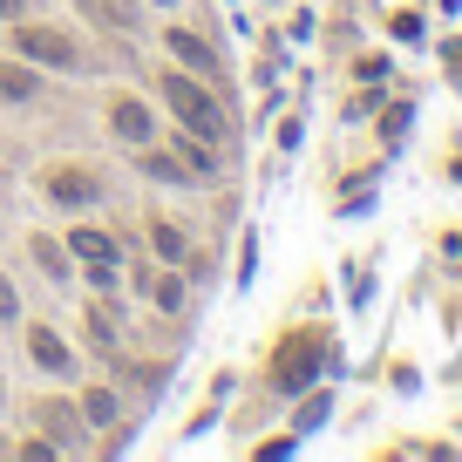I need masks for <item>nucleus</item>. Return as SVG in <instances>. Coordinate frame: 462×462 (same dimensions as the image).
<instances>
[{"mask_svg":"<svg viewBox=\"0 0 462 462\" xmlns=\"http://www.w3.org/2000/svg\"><path fill=\"white\" fill-rule=\"evenodd\" d=\"M327 374V327H300L273 346V394H306L313 381Z\"/></svg>","mask_w":462,"mask_h":462,"instance_id":"f257e3e1","label":"nucleus"},{"mask_svg":"<svg viewBox=\"0 0 462 462\" xmlns=\"http://www.w3.org/2000/svg\"><path fill=\"white\" fill-rule=\"evenodd\" d=\"M163 102H171V116L184 123L190 136H204V143H225V109L211 102L204 75H190V69H163Z\"/></svg>","mask_w":462,"mask_h":462,"instance_id":"f03ea898","label":"nucleus"},{"mask_svg":"<svg viewBox=\"0 0 462 462\" xmlns=\"http://www.w3.org/2000/svg\"><path fill=\"white\" fill-rule=\"evenodd\" d=\"M14 55L34 61V69H61V75L82 69L75 34H69V28H48V21H14Z\"/></svg>","mask_w":462,"mask_h":462,"instance_id":"7ed1b4c3","label":"nucleus"},{"mask_svg":"<svg viewBox=\"0 0 462 462\" xmlns=\"http://www.w3.org/2000/svg\"><path fill=\"white\" fill-rule=\"evenodd\" d=\"M102 171H88V163H48L42 171V198L61 204V211H88V204H102Z\"/></svg>","mask_w":462,"mask_h":462,"instance_id":"20e7f679","label":"nucleus"},{"mask_svg":"<svg viewBox=\"0 0 462 462\" xmlns=\"http://www.w3.org/2000/svg\"><path fill=\"white\" fill-rule=\"evenodd\" d=\"M28 354H34V367H42V374H75V346L61 340L55 327H48V319H28Z\"/></svg>","mask_w":462,"mask_h":462,"instance_id":"39448f33","label":"nucleus"},{"mask_svg":"<svg viewBox=\"0 0 462 462\" xmlns=\"http://www.w3.org/2000/svg\"><path fill=\"white\" fill-rule=\"evenodd\" d=\"M109 130L123 136V143H150V130H157V116H150L143 96H130V88H116L109 96Z\"/></svg>","mask_w":462,"mask_h":462,"instance_id":"423d86ee","label":"nucleus"},{"mask_svg":"<svg viewBox=\"0 0 462 462\" xmlns=\"http://www.w3.org/2000/svg\"><path fill=\"white\" fill-rule=\"evenodd\" d=\"M34 421H42V435H48L55 448H75V442H82V429H88L82 408H75V402H55V394H48V402H34Z\"/></svg>","mask_w":462,"mask_h":462,"instance_id":"0eeeda50","label":"nucleus"},{"mask_svg":"<svg viewBox=\"0 0 462 462\" xmlns=\"http://www.w3.org/2000/svg\"><path fill=\"white\" fill-rule=\"evenodd\" d=\"M163 48H171V55H177V69L204 75V82H211V75H217V48L204 42V34H190V28H171V34H163Z\"/></svg>","mask_w":462,"mask_h":462,"instance_id":"6e6552de","label":"nucleus"},{"mask_svg":"<svg viewBox=\"0 0 462 462\" xmlns=\"http://www.w3.org/2000/svg\"><path fill=\"white\" fill-rule=\"evenodd\" d=\"M28 102H42V75H34V61H0V109H28Z\"/></svg>","mask_w":462,"mask_h":462,"instance_id":"1a4fd4ad","label":"nucleus"},{"mask_svg":"<svg viewBox=\"0 0 462 462\" xmlns=\"http://www.w3.org/2000/svg\"><path fill=\"white\" fill-rule=\"evenodd\" d=\"M61 245H69V259H82V265H123V245H116L109 231H96V225H75Z\"/></svg>","mask_w":462,"mask_h":462,"instance_id":"9d476101","label":"nucleus"},{"mask_svg":"<svg viewBox=\"0 0 462 462\" xmlns=\"http://www.w3.org/2000/svg\"><path fill=\"white\" fill-rule=\"evenodd\" d=\"M28 259H34V265H42V273H48V279H69V273H75V259H69V245H61V238H48V231H34V238H28Z\"/></svg>","mask_w":462,"mask_h":462,"instance_id":"9b49d317","label":"nucleus"},{"mask_svg":"<svg viewBox=\"0 0 462 462\" xmlns=\"http://www.w3.org/2000/svg\"><path fill=\"white\" fill-rule=\"evenodd\" d=\"M171 157L184 163L190 177H217V157H211V143H204V136H190V130H184V136L171 143Z\"/></svg>","mask_w":462,"mask_h":462,"instance_id":"f8f14e48","label":"nucleus"},{"mask_svg":"<svg viewBox=\"0 0 462 462\" xmlns=\"http://www.w3.org/2000/svg\"><path fill=\"white\" fill-rule=\"evenodd\" d=\"M150 245H157V259H163V265H184V259H190L184 231H177L171 217H150Z\"/></svg>","mask_w":462,"mask_h":462,"instance_id":"ddd939ff","label":"nucleus"},{"mask_svg":"<svg viewBox=\"0 0 462 462\" xmlns=\"http://www.w3.org/2000/svg\"><path fill=\"white\" fill-rule=\"evenodd\" d=\"M136 163H143V171L157 177V184H190V171H184V163L171 157V150H143V157H136Z\"/></svg>","mask_w":462,"mask_h":462,"instance_id":"4468645a","label":"nucleus"},{"mask_svg":"<svg viewBox=\"0 0 462 462\" xmlns=\"http://www.w3.org/2000/svg\"><path fill=\"white\" fill-rule=\"evenodd\" d=\"M82 421H88V429H109V421H116V388H88L82 394Z\"/></svg>","mask_w":462,"mask_h":462,"instance_id":"2eb2a0df","label":"nucleus"},{"mask_svg":"<svg viewBox=\"0 0 462 462\" xmlns=\"http://www.w3.org/2000/svg\"><path fill=\"white\" fill-rule=\"evenodd\" d=\"M150 300H157L163 313H177V306H184V279L177 273H150Z\"/></svg>","mask_w":462,"mask_h":462,"instance_id":"dca6fc26","label":"nucleus"},{"mask_svg":"<svg viewBox=\"0 0 462 462\" xmlns=\"http://www.w3.org/2000/svg\"><path fill=\"white\" fill-rule=\"evenodd\" d=\"M88 340H96V346H109V340H116V313H109L102 300L88 306Z\"/></svg>","mask_w":462,"mask_h":462,"instance_id":"f3484780","label":"nucleus"},{"mask_svg":"<svg viewBox=\"0 0 462 462\" xmlns=\"http://www.w3.org/2000/svg\"><path fill=\"white\" fill-rule=\"evenodd\" d=\"M327 408H333V394H313V402L300 408V421H292V429H300V435H313L319 421H327Z\"/></svg>","mask_w":462,"mask_h":462,"instance_id":"a211bd4d","label":"nucleus"},{"mask_svg":"<svg viewBox=\"0 0 462 462\" xmlns=\"http://www.w3.org/2000/svg\"><path fill=\"white\" fill-rule=\"evenodd\" d=\"M7 319H21V292H14V279L0 273V327H7Z\"/></svg>","mask_w":462,"mask_h":462,"instance_id":"6ab92c4d","label":"nucleus"},{"mask_svg":"<svg viewBox=\"0 0 462 462\" xmlns=\"http://www.w3.org/2000/svg\"><path fill=\"white\" fill-rule=\"evenodd\" d=\"M442 61H448V82L462 88V42H442Z\"/></svg>","mask_w":462,"mask_h":462,"instance_id":"aec40b11","label":"nucleus"},{"mask_svg":"<svg viewBox=\"0 0 462 462\" xmlns=\"http://www.w3.org/2000/svg\"><path fill=\"white\" fill-rule=\"evenodd\" d=\"M28 7L34 0H0V21H28Z\"/></svg>","mask_w":462,"mask_h":462,"instance_id":"412c9836","label":"nucleus"},{"mask_svg":"<svg viewBox=\"0 0 462 462\" xmlns=\"http://www.w3.org/2000/svg\"><path fill=\"white\" fill-rule=\"evenodd\" d=\"M157 7H177V0H157Z\"/></svg>","mask_w":462,"mask_h":462,"instance_id":"4be33fe9","label":"nucleus"}]
</instances>
